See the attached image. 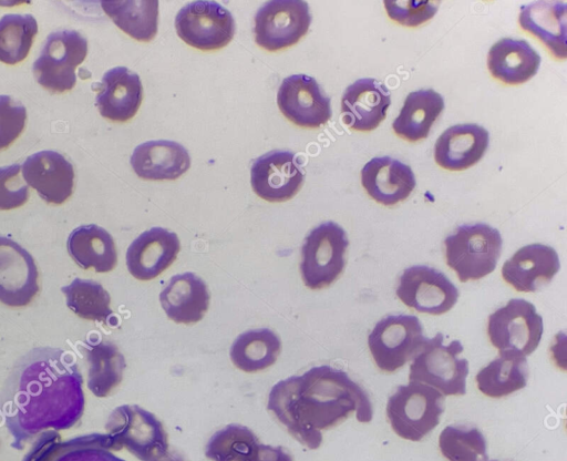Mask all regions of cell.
Listing matches in <instances>:
<instances>
[{"label":"cell","instance_id":"43","mask_svg":"<svg viewBox=\"0 0 567 461\" xmlns=\"http://www.w3.org/2000/svg\"><path fill=\"white\" fill-rule=\"evenodd\" d=\"M250 461H293V458L282 447H271L260 443Z\"/></svg>","mask_w":567,"mask_h":461},{"label":"cell","instance_id":"45","mask_svg":"<svg viewBox=\"0 0 567 461\" xmlns=\"http://www.w3.org/2000/svg\"><path fill=\"white\" fill-rule=\"evenodd\" d=\"M491 461H496V460H491Z\"/></svg>","mask_w":567,"mask_h":461},{"label":"cell","instance_id":"16","mask_svg":"<svg viewBox=\"0 0 567 461\" xmlns=\"http://www.w3.org/2000/svg\"><path fill=\"white\" fill-rule=\"evenodd\" d=\"M250 183L260 198L285 202L301 188L303 173L292 152L274 150L252 162Z\"/></svg>","mask_w":567,"mask_h":461},{"label":"cell","instance_id":"7","mask_svg":"<svg viewBox=\"0 0 567 461\" xmlns=\"http://www.w3.org/2000/svg\"><path fill=\"white\" fill-rule=\"evenodd\" d=\"M349 240L334 222L310 230L301 247L300 274L305 286L318 290L330 286L343 272Z\"/></svg>","mask_w":567,"mask_h":461},{"label":"cell","instance_id":"26","mask_svg":"<svg viewBox=\"0 0 567 461\" xmlns=\"http://www.w3.org/2000/svg\"><path fill=\"white\" fill-rule=\"evenodd\" d=\"M567 3L534 1L520 7L518 22L523 30L537 37L558 59L566 53Z\"/></svg>","mask_w":567,"mask_h":461},{"label":"cell","instance_id":"28","mask_svg":"<svg viewBox=\"0 0 567 461\" xmlns=\"http://www.w3.org/2000/svg\"><path fill=\"white\" fill-rule=\"evenodd\" d=\"M69 255L83 268L107 273L117 264V252L111 234L95 224L82 225L71 232L66 240Z\"/></svg>","mask_w":567,"mask_h":461},{"label":"cell","instance_id":"36","mask_svg":"<svg viewBox=\"0 0 567 461\" xmlns=\"http://www.w3.org/2000/svg\"><path fill=\"white\" fill-rule=\"evenodd\" d=\"M38 33L32 14L9 13L0 18V61L16 64L27 58Z\"/></svg>","mask_w":567,"mask_h":461},{"label":"cell","instance_id":"2","mask_svg":"<svg viewBox=\"0 0 567 461\" xmlns=\"http://www.w3.org/2000/svg\"><path fill=\"white\" fill-rule=\"evenodd\" d=\"M267 407L295 439L311 450L320 447L322 430L352 413L360 422H370L373 417L367 391L347 372L330 366L313 367L277 382Z\"/></svg>","mask_w":567,"mask_h":461},{"label":"cell","instance_id":"6","mask_svg":"<svg viewBox=\"0 0 567 461\" xmlns=\"http://www.w3.org/2000/svg\"><path fill=\"white\" fill-rule=\"evenodd\" d=\"M105 429L115 451L125 448L141 461H154L168 452V438L162 422L136 404L115 408Z\"/></svg>","mask_w":567,"mask_h":461},{"label":"cell","instance_id":"41","mask_svg":"<svg viewBox=\"0 0 567 461\" xmlns=\"http://www.w3.org/2000/svg\"><path fill=\"white\" fill-rule=\"evenodd\" d=\"M69 451L66 441L56 431H44L33 442L22 461H56Z\"/></svg>","mask_w":567,"mask_h":461},{"label":"cell","instance_id":"11","mask_svg":"<svg viewBox=\"0 0 567 461\" xmlns=\"http://www.w3.org/2000/svg\"><path fill=\"white\" fill-rule=\"evenodd\" d=\"M178 37L188 45L217 50L230 42L235 34V20L228 9L213 0L186 3L175 17Z\"/></svg>","mask_w":567,"mask_h":461},{"label":"cell","instance_id":"34","mask_svg":"<svg viewBox=\"0 0 567 461\" xmlns=\"http://www.w3.org/2000/svg\"><path fill=\"white\" fill-rule=\"evenodd\" d=\"M61 291L68 308L80 318L107 324L113 317L110 294L95 280L75 277Z\"/></svg>","mask_w":567,"mask_h":461},{"label":"cell","instance_id":"13","mask_svg":"<svg viewBox=\"0 0 567 461\" xmlns=\"http://www.w3.org/2000/svg\"><path fill=\"white\" fill-rule=\"evenodd\" d=\"M395 294L408 307L431 315L449 311L458 299L455 285L442 272L425 265L405 268Z\"/></svg>","mask_w":567,"mask_h":461},{"label":"cell","instance_id":"29","mask_svg":"<svg viewBox=\"0 0 567 461\" xmlns=\"http://www.w3.org/2000/svg\"><path fill=\"white\" fill-rule=\"evenodd\" d=\"M444 109L443 96L432 89L410 92L393 121L394 133L410 142L425 139Z\"/></svg>","mask_w":567,"mask_h":461},{"label":"cell","instance_id":"3","mask_svg":"<svg viewBox=\"0 0 567 461\" xmlns=\"http://www.w3.org/2000/svg\"><path fill=\"white\" fill-rule=\"evenodd\" d=\"M499 232L484 223L464 224L444 239L446 264L462 283L491 274L502 252Z\"/></svg>","mask_w":567,"mask_h":461},{"label":"cell","instance_id":"33","mask_svg":"<svg viewBox=\"0 0 567 461\" xmlns=\"http://www.w3.org/2000/svg\"><path fill=\"white\" fill-rule=\"evenodd\" d=\"M101 7L125 33L138 41H151L157 33V0L101 1Z\"/></svg>","mask_w":567,"mask_h":461},{"label":"cell","instance_id":"23","mask_svg":"<svg viewBox=\"0 0 567 461\" xmlns=\"http://www.w3.org/2000/svg\"><path fill=\"white\" fill-rule=\"evenodd\" d=\"M488 140V132L478 124L453 125L436 140L435 162L450 171L470 168L483 157Z\"/></svg>","mask_w":567,"mask_h":461},{"label":"cell","instance_id":"40","mask_svg":"<svg viewBox=\"0 0 567 461\" xmlns=\"http://www.w3.org/2000/svg\"><path fill=\"white\" fill-rule=\"evenodd\" d=\"M18 163L0 167V211L22 206L29 198V188L20 176Z\"/></svg>","mask_w":567,"mask_h":461},{"label":"cell","instance_id":"25","mask_svg":"<svg viewBox=\"0 0 567 461\" xmlns=\"http://www.w3.org/2000/svg\"><path fill=\"white\" fill-rule=\"evenodd\" d=\"M135 174L144 180H175L190 166V156L179 143L167 140L137 145L131 156Z\"/></svg>","mask_w":567,"mask_h":461},{"label":"cell","instance_id":"32","mask_svg":"<svg viewBox=\"0 0 567 461\" xmlns=\"http://www.w3.org/2000/svg\"><path fill=\"white\" fill-rule=\"evenodd\" d=\"M528 373L526 357L499 354L477 372L475 379L482 393L502 398L525 388Z\"/></svg>","mask_w":567,"mask_h":461},{"label":"cell","instance_id":"4","mask_svg":"<svg viewBox=\"0 0 567 461\" xmlns=\"http://www.w3.org/2000/svg\"><path fill=\"white\" fill-rule=\"evenodd\" d=\"M443 411L444 396L417 381L399 386L386 403L393 431L410 441H420L436 428Z\"/></svg>","mask_w":567,"mask_h":461},{"label":"cell","instance_id":"15","mask_svg":"<svg viewBox=\"0 0 567 461\" xmlns=\"http://www.w3.org/2000/svg\"><path fill=\"white\" fill-rule=\"evenodd\" d=\"M40 289L32 255L13 239L0 235V303L25 307Z\"/></svg>","mask_w":567,"mask_h":461},{"label":"cell","instance_id":"17","mask_svg":"<svg viewBox=\"0 0 567 461\" xmlns=\"http://www.w3.org/2000/svg\"><path fill=\"white\" fill-rule=\"evenodd\" d=\"M24 182L49 204H62L72 194L74 170L59 152L47 150L28 156L21 165Z\"/></svg>","mask_w":567,"mask_h":461},{"label":"cell","instance_id":"24","mask_svg":"<svg viewBox=\"0 0 567 461\" xmlns=\"http://www.w3.org/2000/svg\"><path fill=\"white\" fill-rule=\"evenodd\" d=\"M206 283L187 272L173 276L159 294L166 316L177 324H195L203 319L209 307Z\"/></svg>","mask_w":567,"mask_h":461},{"label":"cell","instance_id":"44","mask_svg":"<svg viewBox=\"0 0 567 461\" xmlns=\"http://www.w3.org/2000/svg\"><path fill=\"white\" fill-rule=\"evenodd\" d=\"M154 461H185V460L176 453L167 452Z\"/></svg>","mask_w":567,"mask_h":461},{"label":"cell","instance_id":"39","mask_svg":"<svg viewBox=\"0 0 567 461\" xmlns=\"http://www.w3.org/2000/svg\"><path fill=\"white\" fill-rule=\"evenodd\" d=\"M388 16L408 27H416L430 20L437 12V2L433 1H383Z\"/></svg>","mask_w":567,"mask_h":461},{"label":"cell","instance_id":"38","mask_svg":"<svg viewBox=\"0 0 567 461\" xmlns=\"http://www.w3.org/2000/svg\"><path fill=\"white\" fill-rule=\"evenodd\" d=\"M27 110L9 95H0V151L9 147L22 133Z\"/></svg>","mask_w":567,"mask_h":461},{"label":"cell","instance_id":"9","mask_svg":"<svg viewBox=\"0 0 567 461\" xmlns=\"http://www.w3.org/2000/svg\"><path fill=\"white\" fill-rule=\"evenodd\" d=\"M87 53V40L76 30L51 32L34 60L32 70L38 83L44 89L62 93L76 82L75 69Z\"/></svg>","mask_w":567,"mask_h":461},{"label":"cell","instance_id":"30","mask_svg":"<svg viewBox=\"0 0 567 461\" xmlns=\"http://www.w3.org/2000/svg\"><path fill=\"white\" fill-rule=\"evenodd\" d=\"M89 365L87 387L99 397H107L122 381L126 367L125 358L111 341L100 340L81 346Z\"/></svg>","mask_w":567,"mask_h":461},{"label":"cell","instance_id":"20","mask_svg":"<svg viewBox=\"0 0 567 461\" xmlns=\"http://www.w3.org/2000/svg\"><path fill=\"white\" fill-rule=\"evenodd\" d=\"M390 104L391 95L383 83L371 78L359 79L343 92L342 121L352 130L372 131L385 119Z\"/></svg>","mask_w":567,"mask_h":461},{"label":"cell","instance_id":"27","mask_svg":"<svg viewBox=\"0 0 567 461\" xmlns=\"http://www.w3.org/2000/svg\"><path fill=\"white\" fill-rule=\"evenodd\" d=\"M540 64L539 54L526 40L503 38L492 45L487 55L491 74L507 84L532 79Z\"/></svg>","mask_w":567,"mask_h":461},{"label":"cell","instance_id":"1","mask_svg":"<svg viewBox=\"0 0 567 461\" xmlns=\"http://www.w3.org/2000/svg\"><path fill=\"white\" fill-rule=\"evenodd\" d=\"M82 383L78 363L61 348L38 347L20 357L0 393L11 447L22 450L43 430L75 426L85 404Z\"/></svg>","mask_w":567,"mask_h":461},{"label":"cell","instance_id":"21","mask_svg":"<svg viewBox=\"0 0 567 461\" xmlns=\"http://www.w3.org/2000/svg\"><path fill=\"white\" fill-rule=\"evenodd\" d=\"M142 100L140 76L126 66H115L103 74L95 104L103 117L125 122L136 114Z\"/></svg>","mask_w":567,"mask_h":461},{"label":"cell","instance_id":"5","mask_svg":"<svg viewBox=\"0 0 567 461\" xmlns=\"http://www.w3.org/2000/svg\"><path fill=\"white\" fill-rule=\"evenodd\" d=\"M443 342L441 332L427 340L412 359L409 380L425 383L443 396H463L468 375V361L458 357L463 345L458 340Z\"/></svg>","mask_w":567,"mask_h":461},{"label":"cell","instance_id":"12","mask_svg":"<svg viewBox=\"0 0 567 461\" xmlns=\"http://www.w3.org/2000/svg\"><path fill=\"white\" fill-rule=\"evenodd\" d=\"M254 34L256 43L278 51L296 44L311 23L309 4L302 0H270L255 14Z\"/></svg>","mask_w":567,"mask_h":461},{"label":"cell","instance_id":"8","mask_svg":"<svg viewBox=\"0 0 567 461\" xmlns=\"http://www.w3.org/2000/svg\"><path fill=\"white\" fill-rule=\"evenodd\" d=\"M543 318L535 306L513 298L488 317L487 334L498 354L527 357L538 347L543 336Z\"/></svg>","mask_w":567,"mask_h":461},{"label":"cell","instance_id":"35","mask_svg":"<svg viewBox=\"0 0 567 461\" xmlns=\"http://www.w3.org/2000/svg\"><path fill=\"white\" fill-rule=\"evenodd\" d=\"M256 434L241 424H228L216 431L205 447L210 461H250L259 447Z\"/></svg>","mask_w":567,"mask_h":461},{"label":"cell","instance_id":"10","mask_svg":"<svg viewBox=\"0 0 567 461\" xmlns=\"http://www.w3.org/2000/svg\"><path fill=\"white\" fill-rule=\"evenodd\" d=\"M427 340L420 319L401 314L379 320L368 337V345L378 368L393 372L412 360Z\"/></svg>","mask_w":567,"mask_h":461},{"label":"cell","instance_id":"37","mask_svg":"<svg viewBox=\"0 0 567 461\" xmlns=\"http://www.w3.org/2000/svg\"><path fill=\"white\" fill-rule=\"evenodd\" d=\"M439 447L449 461H487L486 440L476 427H445Z\"/></svg>","mask_w":567,"mask_h":461},{"label":"cell","instance_id":"22","mask_svg":"<svg viewBox=\"0 0 567 461\" xmlns=\"http://www.w3.org/2000/svg\"><path fill=\"white\" fill-rule=\"evenodd\" d=\"M361 184L371 198L389 206L409 197L415 187V177L409 165L390 156H381L364 164Z\"/></svg>","mask_w":567,"mask_h":461},{"label":"cell","instance_id":"14","mask_svg":"<svg viewBox=\"0 0 567 461\" xmlns=\"http://www.w3.org/2000/svg\"><path fill=\"white\" fill-rule=\"evenodd\" d=\"M280 112L302 127H319L331 117V103L315 78L292 74L285 78L277 92Z\"/></svg>","mask_w":567,"mask_h":461},{"label":"cell","instance_id":"18","mask_svg":"<svg viewBox=\"0 0 567 461\" xmlns=\"http://www.w3.org/2000/svg\"><path fill=\"white\" fill-rule=\"evenodd\" d=\"M181 243L174 232L153 227L138 235L126 250V266L138 280H152L176 259Z\"/></svg>","mask_w":567,"mask_h":461},{"label":"cell","instance_id":"31","mask_svg":"<svg viewBox=\"0 0 567 461\" xmlns=\"http://www.w3.org/2000/svg\"><path fill=\"white\" fill-rule=\"evenodd\" d=\"M281 350V341L268 328L251 329L240 334L229 351L230 360L239 370L257 372L272 366Z\"/></svg>","mask_w":567,"mask_h":461},{"label":"cell","instance_id":"42","mask_svg":"<svg viewBox=\"0 0 567 461\" xmlns=\"http://www.w3.org/2000/svg\"><path fill=\"white\" fill-rule=\"evenodd\" d=\"M56 461H125L111 452L104 445H92L68 451Z\"/></svg>","mask_w":567,"mask_h":461},{"label":"cell","instance_id":"19","mask_svg":"<svg viewBox=\"0 0 567 461\" xmlns=\"http://www.w3.org/2000/svg\"><path fill=\"white\" fill-rule=\"evenodd\" d=\"M559 269V257L553 247L530 244L504 263L502 276L517 291L534 293L548 285Z\"/></svg>","mask_w":567,"mask_h":461}]
</instances>
